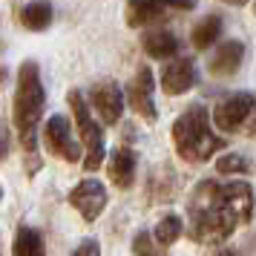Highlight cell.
Wrapping results in <instances>:
<instances>
[{
	"instance_id": "21",
	"label": "cell",
	"mask_w": 256,
	"mask_h": 256,
	"mask_svg": "<svg viewBox=\"0 0 256 256\" xmlns=\"http://www.w3.org/2000/svg\"><path fill=\"white\" fill-rule=\"evenodd\" d=\"M9 150H12V136H9V130L0 124V162L9 156Z\"/></svg>"
},
{
	"instance_id": "22",
	"label": "cell",
	"mask_w": 256,
	"mask_h": 256,
	"mask_svg": "<svg viewBox=\"0 0 256 256\" xmlns=\"http://www.w3.org/2000/svg\"><path fill=\"white\" fill-rule=\"evenodd\" d=\"M213 256H242L239 250H233V248H222V250H216Z\"/></svg>"
},
{
	"instance_id": "15",
	"label": "cell",
	"mask_w": 256,
	"mask_h": 256,
	"mask_svg": "<svg viewBox=\"0 0 256 256\" xmlns=\"http://www.w3.org/2000/svg\"><path fill=\"white\" fill-rule=\"evenodd\" d=\"M14 256H46V239L38 228H20L12 244Z\"/></svg>"
},
{
	"instance_id": "4",
	"label": "cell",
	"mask_w": 256,
	"mask_h": 256,
	"mask_svg": "<svg viewBox=\"0 0 256 256\" xmlns=\"http://www.w3.org/2000/svg\"><path fill=\"white\" fill-rule=\"evenodd\" d=\"M66 101H70L72 112H75V124H78V132H81V141H84V167L86 170H98V164L104 162V127L92 116L84 92L70 90Z\"/></svg>"
},
{
	"instance_id": "12",
	"label": "cell",
	"mask_w": 256,
	"mask_h": 256,
	"mask_svg": "<svg viewBox=\"0 0 256 256\" xmlns=\"http://www.w3.org/2000/svg\"><path fill=\"white\" fill-rule=\"evenodd\" d=\"M136 170H138V158L136 152L127 150V147H118V150L110 152V164H106V173H110V182L121 190L132 187L136 182Z\"/></svg>"
},
{
	"instance_id": "20",
	"label": "cell",
	"mask_w": 256,
	"mask_h": 256,
	"mask_svg": "<svg viewBox=\"0 0 256 256\" xmlns=\"http://www.w3.org/2000/svg\"><path fill=\"white\" fill-rule=\"evenodd\" d=\"M72 256H101V244L95 242V239H84V242L75 248Z\"/></svg>"
},
{
	"instance_id": "1",
	"label": "cell",
	"mask_w": 256,
	"mask_h": 256,
	"mask_svg": "<svg viewBox=\"0 0 256 256\" xmlns=\"http://www.w3.org/2000/svg\"><path fill=\"white\" fill-rule=\"evenodd\" d=\"M254 219V193L248 182H202L187 210V233L198 244L230 239L239 224Z\"/></svg>"
},
{
	"instance_id": "13",
	"label": "cell",
	"mask_w": 256,
	"mask_h": 256,
	"mask_svg": "<svg viewBox=\"0 0 256 256\" xmlns=\"http://www.w3.org/2000/svg\"><path fill=\"white\" fill-rule=\"evenodd\" d=\"M242 58H244V44L242 40H224L213 58H210V72L213 75H233V72L242 66Z\"/></svg>"
},
{
	"instance_id": "8",
	"label": "cell",
	"mask_w": 256,
	"mask_h": 256,
	"mask_svg": "<svg viewBox=\"0 0 256 256\" xmlns=\"http://www.w3.org/2000/svg\"><path fill=\"white\" fill-rule=\"evenodd\" d=\"M254 112V92H233L222 98L213 110V124L222 132H236Z\"/></svg>"
},
{
	"instance_id": "17",
	"label": "cell",
	"mask_w": 256,
	"mask_h": 256,
	"mask_svg": "<svg viewBox=\"0 0 256 256\" xmlns=\"http://www.w3.org/2000/svg\"><path fill=\"white\" fill-rule=\"evenodd\" d=\"M222 35V18L219 14H208V18H202L196 26H193V32H190V44L196 49H210Z\"/></svg>"
},
{
	"instance_id": "18",
	"label": "cell",
	"mask_w": 256,
	"mask_h": 256,
	"mask_svg": "<svg viewBox=\"0 0 256 256\" xmlns=\"http://www.w3.org/2000/svg\"><path fill=\"white\" fill-rule=\"evenodd\" d=\"M184 233V222L178 219V216H173V213H167L158 224H156V230H152V239L162 244V248H167V244L178 242V236Z\"/></svg>"
},
{
	"instance_id": "2",
	"label": "cell",
	"mask_w": 256,
	"mask_h": 256,
	"mask_svg": "<svg viewBox=\"0 0 256 256\" xmlns=\"http://www.w3.org/2000/svg\"><path fill=\"white\" fill-rule=\"evenodd\" d=\"M46 106V92L40 81V66L35 60H24L18 70V86H14V130L24 144V152L38 167V124L44 118Z\"/></svg>"
},
{
	"instance_id": "10",
	"label": "cell",
	"mask_w": 256,
	"mask_h": 256,
	"mask_svg": "<svg viewBox=\"0 0 256 256\" xmlns=\"http://www.w3.org/2000/svg\"><path fill=\"white\" fill-rule=\"evenodd\" d=\"M90 104L98 112V118L104 121L106 127H112L121 121V112H124V92L116 81H101L92 86L90 92Z\"/></svg>"
},
{
	"instance_id": "25",
	"label": "cell",
	"mask_w": 256,
	"mask_h": 256,
	"mask_svg": "<svg viewBox=\"0 0 256 256\" xmlns=\"http://www.w3.org/2000/svg\"><path fill=\"white\" fill-rule=\"evenodd\" d=\"M0 196H3V187H0Z\"/></svg>"
},
{
	"instance_id": "3",
	"label": "cell",
	"mask_w": 256,
	"mask_h": 256,
	"mask_svg": "<svg viewBox=\"0 0 256 256\" xmlns=\"http://www.w3.org/2000/svg\"><path fill=\"white\" fill-rule=\"evenodd\" d=\"M173 147L178 158L187 164H202L210 162L216 152L224 147V138H219L210 127V112L208 106L193 104L176 118L173 124Z\"/></svg>"
},
{
	"instance_id": "14",
	"label": "cell",
	"mask_w": 256,
	"mask_h": 256,
	"mask_svg": "<svg viewBox=\"0 0 256 256\" xmlns=\"http://www.w3.org/2000/svg\"><path fill=\"white\" fill-rule=\"evenodd\" d=\"M141 46L150 58H158V60H167V58H176L178 55V38L167 29H152L147 35L141 38Z\"/></svg>"
},
{
	"instance_id": "24",
	"label": "cell",
	"mask_w": 256,
	"mask_h": 256,
	"mask_svg": "<svg viewBox=\"0 0 256 256\" xmlns=\"http://www.w3.org/2000/svg\"><path fill=\"white\" fill-rule=\"evenodd\" d=\"M3 84H6V70L0 66V86H3Z\"/></svg>"
},
{
	"instance_id": "23",
	"label": "cell",
	"mask_w": 256,
	"mask_h": 256,
	"mask_svg": "<svg viewBox=\"0 0 256 256\" xmlns=\"http://www.w3.org/2000/svg\"><path fill=\"white\" fill-rule=\"evenodd\" d=\"M222 3H228V6H244V3H250V0H222Z\"/></svg>"
},
{
	"instance_id": "7",
	"label": "cell",
	"mask_w": 256,
	"mask_h": 256,
	"mask_svg": "<svg viewBox=\"0 0 256 256\" xmlns=\"http://www.w3.org/2000/svg\"><path fill=\"white\" fill-rule=\"evenodd\" d=\"M106 202H110V196H106V187L98 182V178H84V182H78V184L70 190V204L78 213H81L84 222H95L101 213H104Z\"/></svg>"
},
{
	"instance_id": "5",
	"label": "cell",
	"mask_w": 256,
	"mask_h": 256,
	"mask_svg": "<svg viewBox=\"0 0 256 256\" xmlns=\"http://www.w3.org/2000/svg\"><path fill=\"white\" fill-rule=\"evenodd\" d=\"M196 0H127V26L141 29V26H152L167 20L170 14L193 12Z\"/></svg>"
},
{
	"instance_id": "9",
	"label": "cell",
	"mask_w": 256,
	"mask_h": 256,
	"mask_svg": "<svg viewBox=\"0 0 256 256\" xmlns=\"http://www.w3.org/2000/svg\"><path fill=\"white\" fill-rule=\"evenodd\" d=\"M152 90H156V78H152L150 66H141L136 72V78L127 84V92L124 98L130 101V106L138 112L144 121H156V101H152Z\"/></svg>"
},
{
	"instance_id": "19",
	"label": "cell",
	"mask_w": 256,
	"mask_h": 256,
	"mask_svg": "<svg viewBox=\"0 0 256 256\" xmlns=\"http://www.w3.org/2000/svg\"><path fill=\"white\" fill-rule=\"evenodd\" d=\"M216 170H219V173H248L250 167H248V158H244V156L230 152V156H222L219 162H216Z\"/></svg>"
},
{
	"instance_id": "6",
	"label": "cell",
	"mask_w": 256,
	"mask_h": 256,
	"mask_svg": "<svg viewBox=\"0 0 256 256\" xmlns=\"http://www.w3.org/2000/svg\"><path fill=\"white\" fill-rule=\"evenodd\" d=\"M44 144H46V150L52 156H58V158H64L70 164H75L81 158V147H78V141L72 136L70 118L60 116V112L46 118V124H44Z\"/></svg>"
},
{
	"instance_id": "16",
	"label": "cell",
	"mask_w": 256,
	"mask_h": 256,
	"mask_svg": "<svg viewBox=\"0 0 256 256\" xmlns=\"http://www.w3.org/2000/svg\"><path fill=\"white\" fill-rule=\"evenodd\" d=\"M20 24L29 32H44L52 24V3L49 0H32L20 9Z\"/></svg>"
},
{
	"instance_id": "11",
	"label": "cell",
	"mask_w": 256,
	"mask_h": 256,
	"mask_svg": "<svg viewBox=\"0 0 256 256\" xmlns=\"http://www.w3.org/2000/svg\"><path fill=\"white\" fill-rule=\"evenodd\" d=\"M196 84V66L190 58H176L162 70V90L167 95H182Z\"/></svg>"
}]
</instances>
